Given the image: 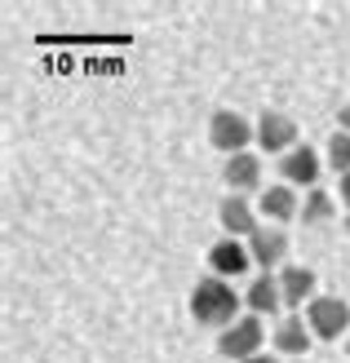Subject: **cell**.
Returning <instances> with one entry per match:
<instances>
[{"label":"cell","instance_id":"cell-19","mask_svg":"<svg viewBox=\"0 0 350 363\" xmlns=\"http://www.w3.org/2000/svg\"><path fill=\"white\" fill-rule=\"evenodd\" d=\"M244 363H275V354H253V359H244Z\"/></svg>","mask_w":350,"mask_h":363},{"label":"cell","instance_id":"cell-1","mask_svg":"<svg viewBox=\"0 0 350 363\" xmlns=\"http://www.w3.org/2000/svg\"><path fill=\"white\" fill-rule=\"evenodd\" d=\"M235 311H239V297H235V288L226 279H217V275H204L195 288H191V315L199 328H231L235 323Z\"/></svg>","mask_w":350,"mask_h":363},{"label":"cell","instance_id":"cell-9","mask_svg":"<svg viewBox=\"0 0 350 363\" xmlns=\"http://www.w3.org/2000/svg\"><path fill=\"white\" fill-rule=\"evenodd\" d=\"M280 173H284V182H292V186H310V191H315L319 160H315V151H310V147H292L280 160Z\"/></svg>","mask_w":350,"mask_h":363},{"label":"cell","instance_id":"cell-20","mask_svg":"<svg viewBox=\"0 0 350 363\" xmlns=\"http://www.w3.org/2000/svg\"><path fill=\"white\" fill-rule=\"evenodd\" d=\"M346 230H350V217H346Z\"/></svg>","mask_w":350,"mask_h":363},{"label":"cell","instance_id":"cell-3","mask_svg":"<svg viewBox=\"0 0 350 363\" xmlns=\"http://www.w3.org/2000/svg\"><path fill=\"white\" fill-rule=\"evenodd\" d=\"M306 323H310V333L324 337V341H333L350 328V306L341 297H315L306 306Z\"/></svg>","mask_w":350,"mask_h":363},{"label":"cell","instance_id":"cell-7","mask_svg":"<svg viewBox=\"0 0 350 363\" xmlns=\"http://www.w3.org/2000/svg\"><path fill=\"white\" fill-rule=\"evenodd\" d=\"M248 266H253V257H248V248H244V244H235V240H222V244H213V248H209V270H213L217 279L244 275Z\"/></svg>","mask_w":350,"mask_h":363},{"label":"cell","instance_id":"cell-11","mask_svg":"<svg viewBox=\"0 0 350 363\" xmlns=\"http://www.w3.org/2000/svg\"><path fill=\"white\" fill-rule=\"evenodd\" d=\"M217 217H222V226H226V235H231V240H235V235H253V230H257V213H253V204H248V199H239V195L222 199V208H217Z\"/></svg>","mask_w":350,"mask_h":363},{"label":"cell","instance_id":"cell-10","mask_svg":"<svg viewBox=\"0 0 350 363\" xmlns=\"http://www.w3.org/2000/svg\"><path fill=\"white\" fill-rule=\"evenodd\" d=\"M280 293H284V306H310L315 301V270L306 266L280 270Z\"/></svg>","mask_w":350,"mask_h":363},{"label":"cell","instance_id":"cell-6","mask_svg":"<svg viewBox=\"0 0 350 363\" xmlns=\"http://www.w3.org/2000/svg\"><path fill=\"white\" fill-rule=\"evenodd\" d=\"M284 252H288V235L280 226H257L248 235V257H253V266L270 270V266L284 262Z\"/></svg>","mask_w":350,"mask_h":363},{"label":"cell","instance_id":"cell-4","mask_svg":"<svg viewBox=\"0 0 350 363\" xmlns=\"http://www.w3.org/2000/svg\"><path fill=\"white\" fill-rule=\"evenodd\" d=\"M257 129L239 116V111H213V120H209V142L217 151H226V155H239L248 147V138H253Z\"/></svg>","mask_w":350,"mask_h":363},{"label":"cell","instance_id":"cell-8","mask_svg":"<svg viewBox=\"0 0 350 363\" xmlns=\"http://www.w3.org/2000/svg\"><path fill=\"white\" fill-rule=\"evenodd\" d=\"M222 177H226V186H231V195H244V191H257V182H262V160H257L253 151H239V155H231V160H226V169H222Z\"/></svg>","mask_w":350,"mask_h":363},{"label":"cell","instance_id":"cell-5","mask_svg":"<svg viewBox=\"0 0 350 363\" xmlns=\"http://www.w3.org/2000/svg\"><path fill=\"white\" fill-rule=\"evenodd\" d=\"M257 142H262V151L284 160L292 147H297V124H292L288 116H280V111H266L262 120H257Z\"/></svg>","mask_w":350,"mask_h":363},{"label":"cell","instance_id":"cell-2","mask_svg":"<svg viewBox=\"0 0 350 363\" xmlns=\"http://www.w3.org/2000/svg\"><path fill=\"white\" fill-rule=\"evenodd\" d=\"M262 341H266L262 319H257V315H244V319H235L231 328L217 337V354L244 363V359H253V354H262Z\"/></svg>","mask_w":350,"mask_h":363},{"label":"cell","instance_id":"cell-14","mask_svg":"<svg viewBox=\"0 0 350 363\" xmlns=\"http://www.w3.org/2000/svg\"><path fill=\"white\" fill-rule=\"evenodd\" d=\"M310 323L306 319H297V315H288L284 323H280V328H275V350H284V354H306V346H310Z\"/></svg>","mask_w":350,"mask_h":363},{"label":"cell","instance_id":"cell-17","mask_svg":"<svg viewBox=\"0 0 350 363\" xmlns=\"http://www.w3.org/2000/svg\"><path fill=\"white\" fill-rule=\"evenodd\" d=\"M337 199H341V204L350 208V173H341V191H337Z\"/></svg>","mask_w":350,"mask_h":363},{"label":"cell","instance_id":"cell-15","mask_svg":"<svg viewBox=\"0 0 350 363\" xmlns=\"http://www.w3.org/2000/svg\"><path fill=\"white\" fill-rule=\"evenodd\" d=\"M333 213H337V199L328 195V191H319V186H315V191L306 195V204H302V213H297V217H302L306 226H324V222H333Z\"/></svg>","mask_w":350,"mask_h":363},{"label":"cell","instance_id":"cell-16","mask_svg":"<svg viewBox=\"0 0 350 363\" xmlns=\"http://www.w3.org/2000/svg\"><path fill=\"white\" fill-rule=\"evenodd\" d=\"M328 164L337 169V177L350 173V133H333V138H328Z\"/></svg>","mask_w":350,"mask_h":363},{"label":"cell","instance_id":"cell-12","mask_svg":"<svg viewBox=\"0 0 350 363\" xmlns=\"http://www.w3.org/2000/svg\"><path fill=\"white\" fill-rule=\"evenodd\" d=\"M244 301H248V311H253V315H270V311H280V306H284L280 279H270V275H257V279L248 284Z\"/></svg>","mask_w":350,"mask_h":363},{"label":"cell","instance_id":"cell-13","mask_svg":"<svg viewBox=\"0 0 350 363\" xmlns=\"http://www.w3.org/2000/svg\"><path fill=\"white\" fill-rule=\"evenodd\" d=\"M257 208H262L266 222H288V217H297L302 204H297V195H292L288 186H270L262 191V199H257Z\"/></svg>","mask_w":350,"mask_h":363},{"label":"cell","instance_id":"cell-21","mask_svg":"<svg viewBox=\"0 0 350 363\" xmlns=\"http://www.w3.org/2000/svg\"><path fill=\"white\" fill-rule=\"evenodd\" d=\"M346 350H350V337H346Z\"/></svg>","mask_w":350,"mask_h":363},{"label":"cell","instance_id":"cell-18","mask_svg":"<svg viewBox=\"0 0 350 363\" xmlns=\"http://www.w3.org/2000/svg\"><path fill=\"white\" fill-rule=\"evenodd\" d=\"M341 133H350V102L341 106Z\"/></svg>","mask_w":350,"mask_h":363}]
</instances>
